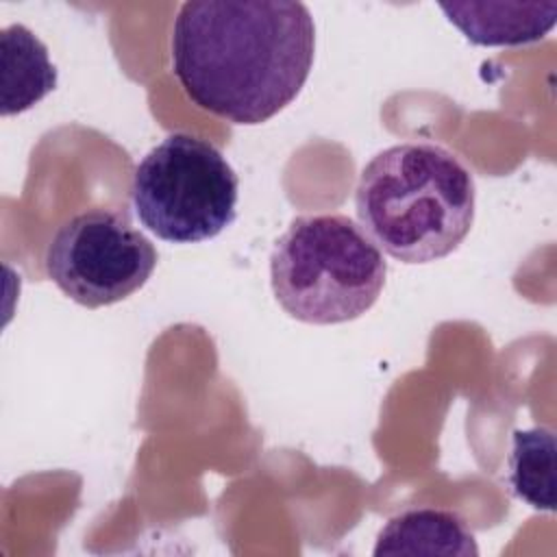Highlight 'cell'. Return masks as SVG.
<instances>
[{
  "mask_svg": "<svg viewBox=\"0 0 557 557\" xmlns=\"http://www.w3.org/2000/svg\"><path fill=\"white\" fill-rule=\"evenodd\" d=\"M187 98L233 124H261L305 87L315 52L309 9L292 0L183 2L170 37Z\"/></svg>",
  "mask_w": 557,
  "mask_h": 557,
  "instance_id": "6da1fadb",
  "label": "cell"
},
{
  "mask_svg": "<svg viewBox=\"0 0 557 557\" xmlns=\"http://www.w3.org/2000/svg\"><path fill=\"white\" fill-rule=\"evenodd\" d=\"M470 170L444 146L405 141L372 157L355 189L361 231L403 263L444 259L472 228Z\"/></svg>",
  "mask_w": 557,
  "mask_h": 557,
  "instance_id": "7a4b0ae2",
  "label": "cell"
},
{
  "mask_svg": "<svg viewBox=\"0 0 557 557\" xmlns=\"http://www.w3.org/2000/svg\"><path fill=\"white\" fill-rule=\"evenodd\" d=\"M385 274L376 244L342 213L292 220L270 255L276 302L307 324H342L363 315L381 296Z\"/></svg>",
  "mask_w": 557,
  "mask_h": 557,
  "instance_id": "3957f363",
  "label": "cell"
},
{
  "mask_svg": "<svg viewBox=\"0 0 557 557\" xmlns=\"http://www.w3.org/2000/svg\"><path fill=\"white\" fill-rule=\"evenodd\" d=\"M239 181L211 141L172 133L137 165L131 198L139 222L159 239L196 244L220 235L237 215Z\"/></svg>",
  "mask_w": 557,
  "mask_h": 557,
  "instance_id": "277c9868",
  "label": "cell"
},
{
  "mask_svg": "<svg viewBox=\"0 0 557 557\" xmlns=\"http://www.w3.org/2000/svg\"><path fill=\"white\" fill-rule=\"evenodd\" d=\"M159 252L126 213L91 209L63 222L46 248L50 281L74 302L98 309L139 292Z\"/></svg>",
  "mask_w": 557,
  "mask_h": 557,
  "instance_id": "5b68a950",
  "label": "cell"
},
{
  "mask_svg": "<svg viewBox=\"0 0 557 557\" xmlns=\"http://www.w3.org/2000/svg\"><path fill=\"white\" fill-rule=\"evenodd\" d=\"M448 22L479 46H520L542 39L557 22V2L440 4Z\"/></svg>",
  "mask_w": 557,
  "mask_h": 557,
  "instance_id": "8992f818",
  "label": "cell"
},
{
  "mask_svg": "<svg viewBox=\"0 0 557 557\" xmlns=\"http://www.w3.org/2000/svg\"><path fill=\"white\" fill-rule=\"evenodd\" d=\"M381 555H444L476 557L479 546L468 524L448 509L420 507L385 522L372 550Z\"/></svg>",
  "mask_w": 557,
  "mask_h": 557,
  "instance_id": "52a82bcc",
  "label": "cell"
},
{
  "mask_svg": "<svg viewBox=\"0 0 557 557\" xmlns=\"http://www.w3.org/2000/svg\"><path fill=\"white\" fill-rule=\"evenodd\" d=\"M2 115L30 109L57 87L48 48L22 24L2 28Z\"/></svg>",
  "mask_w": 557,
  "mask_h": 557,
  "instance_id": "ba28073f",
  "label": "cell"
},
{
  "mask_svg": "<svg viewBox=\"0 0 557 557\" xmlns=\"http://www.w3.org/2000/svg\"><path fill=\"white\" fill-rule=\"evenodd\" d=\"M509 483L513 494L533 509L555 507V435L550 429L513 433L509 457Z\"/></svg>",
  "mask_w": 557,
  "mask_h": 557,
  "instance_id": "9c48e42d",
  "label": "cell"
}]
</instances>
